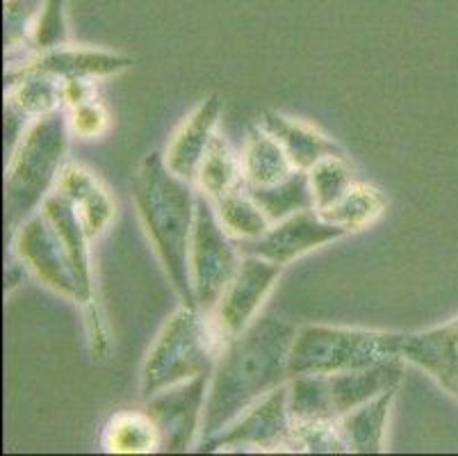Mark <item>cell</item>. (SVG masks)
<instances>
[{
  "label": "cell",
  "instance_id": "6da1fadb",
  "mask_svg": "<svg viewBox=\"0 0 458 456\" xmlns=\"http://www.w3.org/2000/svg\"><path fill=\"white\" fill-rule=\"evenodd\" d=\"M294 336L297 326L290 322L256 317L240 336L226 342L210 376L199 443L226 429L256 401L290 382Z\"/></svg>",
  "mask_w": 458,
  "mask_h": 456
},
{
  "label": "cell",
  "instance_id": "7a4b0ae2",
  "mask_svg": "<svg viewBox=\"0 0 458 456\" xmlns=\"http://www.w3.org/2000/svg\"><path fill=\"white\" fill-rule=\"evenodd\" d=\"M132 196L141 226L174 292L185 308H199L190 274V242L197 219V196L191 183L178 178L166 167L160 151H153L137 169Z\"/></svg>",
  "mask_w": 458,
  "mask_h": 456
},
{
  "label": "cell",
  "instance_id": "3957f363",
  "mask_svg": "<svg viewBox=\"0 0 458 456\" xmlns=\"http://www.w3.org/2000/svg\"><path fill=\"white\" fill-rule=\"evenodd\" d=\"M69 116L62 110L37 119L12 151L5 171L3 217L7 233L35 215L57 185L69 151Z\"/></svg>",
  "mask_w": 458,
  "mask_h": 456
},
{
  "label": "cell",
  "instance_id": "277c9868",
  "mask_svg": "<svg viewBox=\"0 0 458 456\" xmlns=\"http://www.w3.org/2000/svg\"><path fill=\"white\" fill-rule=\"evenodd\" d=\"M226 342L210 313L181 306L162 326L141 366V397L151 400L165 388L190 382L194 376H212Z\"/></svg>",
  "mask_w": 458,
  "mask_h": 456
},
{
  "label": "cell",
  "instance_id": "5b68a950",
  "mask_svg": "<svg viewBox=\"0 0 458 456\" xmlns=\"http://www.w3.org/2000/svg\"><path fill=\"white\" fill-rule=\"evenodd\" d=\"M403 333L306 324L290 349V379L299 374H335L365 370L402 358Z\"/></svg>",
  "mask_w": 458,
  "mask_h": 456
},
{
  "label": "cell",
  "instance_id": "8992f818",
  "mask_svg": "<svg viewBox=\"0 0 458 456\" xmlns=\"http://www.w3.org/2000/svg\"><path fill=\"white\" fill-rule=\"evenodd\" d=\"M244 254L216 217V208L206 194L197 196V219L190 242L191 290L199 311L212 313L216 301L233 281Z\"/></svg>",
  "mask_w": 458,
  "mask_h": 456
},
{
  "label": "cell",
  "instance_id": "52a82bcc",
  "mask_svg": "<svg viewBox=\"0 0 458 456\" xmlns=\"http://www.w3.org/2000/svg\"><path fill=\"white\" fill-rule=\"evenodd\" d=\"M293 416L287 409V383L256 401L247 413L199 443V452H278L290 450L293 441Z\"/></svg>",
  "mask_w": 458,
  "mask_h": 456
},
{
  "label": "cell",
  "instance_id": "ba28073f",
  "mask_svg": "<svg viewBox=\"0 0 458 456\" xmlns=\"http://www.w3.org/2000/svg\"><path fill=\"white\" fill-rule=\"evenodd\" d=\"M14 251L23 267H28L46 288L81 306V288L69 249L41 208L19 226L14 233Z\"/></svg>",
  "mask_w": 458,
  "mask_h": 456
},
{
  "label": "cell",
  "instance_id": "9c48e42d",
  "mask_svg": "<svg viewBox=\"0 0 458 456\" xmlns=\"http://www.w3.org/2000/svg\"><path fill=\"white\" fill-rule=\"evenodd\" d=\"M210 374L165 388L147 400V413L160 432V452H187L201 436Z\"/></svg>",
  "mask_w": 458,
  "mask_h": 456
},
{
  "label": "cell",
  "instance_id": "30bf717a",
  "mask_svg": "<svg viewBox=\"0 0 458 456\" xmlns=\"http://www.w3.org/2000/svg\"><path fill=\"white\" fill-rule=\"evenodd\" d=\"M344 236H347L344 228L327 221L315 208H310V211L294 212L272 224V228L258 240L240 242V251L244 256H260L285 267L310 251Z\"/></svg>",
  "mask_w": 458,
  "mask_h": 456
},
{
  "label": "cell",
  "instance_id": "8fae6325",
  "mask_svg": "<svg viewBox=\"0 0 458 456\" xmlns=\"http://www.w3.org/2000/svg\"><path fill=\"white\" fill-rule=\"evenodd\" d=\"M283 267L260 256H244L242 265L233 276V281L224 290L222 299L216 301L215 311L210 313L215 326L222 331L226 340L240 333L256 320L258 308L267 299L269 292L276 286Z\"/></svg>",
  "mask_w": 458,
  "mask_h": 456
},
{
  "label": "cell",
  "instance_id": "7c38bea8",
  "mask_svg": "<svg viewBox=\"0 0 458 456\" xmlns=\"http://www.w3.org/2000/svg\"><path fill=\"white\" fill-rule=\"evenodd\" d=\"M399 354L458 400V317L427 331L403 333Z\"/></svg>",
  "mask_w": 458,
  "mask_h": 456
},
{
  "label": "cell",
  "instance_id": "4fadbf2b",
  "mask_svg": "<svg viewBox=\"0 0 458 456\" xmlns=\"http://www.w3.org/2000/svg\"><path fill=\"white\" fill-rule=\"evenodd\" d=\"M222 116V99L219 94L208 96L201 100L190 116H185L178 131L174 133L172 142L166 144L165 156L166 167L187 183H197L199 167L212 137L216 135V124Z\"/></svg>",
  "mask_w": 458,
  "mask_h": 456
},
{
  "label": "cell",
  "instance_id": "5bb4252c",
  "mask_svg": "<svg viewBox=\"0 0 458 456\" xmlns=\"http://www.w3.org/2000/svg\"><path fill=\"white\" fill-rule=\"evenodd\" d=\"M135 60L122 53L98 48H69L60 46L53 50H41L35 57L26 60L16 71H41L62 78V81H94L107 78L119 71H126Z\"/></svg>",
  "mask_w": 458,
  "mask_h": 456
},
{
  "label": "cell",
  "instance_id": "9a60e30c",
  "mask_svg": "<svg viewBox=\"0 0 458 456\" xmlns=\"http://www.w3.org/2000/svg\"><path fill=\"white\" fill-rule=\"evenodd\" d=\"M55 192L66 196L71 206L76 208L91 242L101 237L114 219V201L107 194L106 185L96 178L94 171L87 167L66 165L57 178Z\"/></svg>",
  "mask_w": 458,
  "mask_h": 456
},
{
  "label": "cell",
  "instance_id": "2e32d148",
  "mask_svg": "<svg viewBox=\"0 0 458 456\" xmlns=\"http://www.w3.org/2000/svg\"><path fill=\"white\" fill-rule=\"evenodd\" d=\"M260 125L285 149L287 158L299 171H308L328 156H344V149L335 140L299 119L265 110L260 115Z\"/></svg>",
  "mask_w": 458,
  "mask_h": 456
},
{
  "label": "cell",
  "instance_id": "e0dca14e",
  "mask_svg": "<svg viewBox=\"0 0 458 456\" xmlns=\"http://www.w3.org/2000/svg\"><path fill=\"white\" fill-rule=\"evenodd\" d=\"M327 376L328 386H331L333 407H335L337 417H343L388 388H397L403 376V358H394V361L365 367V370L335 372V374Z\"/></svg>",
  "mask_w": 458,
  "mask_h": 456
},
{
  "label": "cell",
  "instance_id": "ac0fdd59",
  "mask_svg": "<svg viewBox=\"0 0 458 456\" xmlns=\"http://www.w3.org/2000/svg\"><path fill=\"white\" fill-rule=\"evenodd\" d=\"M294 171L297 169H294L293 160L287 158L285 149L260 124L249 125L242 151L244 185H276V183L290 178Z\"/></svg>",
  "mask_w": 458,
  "mask_h": 456
},
{
  "label": "cell",
  "instance_id": "d6986e66",
  "mask_svg": "<svg viewBox=\"0 0 458 456\" xmlns=\"http://www.w3.org/2000/svg\"><path fill=\"white\" fill-rule=\"evenodd\" d=\"M7 106L21 115L41 119L64 108V81L41 71H10L7 73Z\"/></svg>",
  "mask_w": 458,
  "mask_h": 456
},
{
  "label": "cell",
  "instance_id": "ffe728a7",
  "mask_svg": "<svg viewBox=\"0 0 458 456\" xmlns=\"http://www.w3.org/2000/svg\"><path fill=\"white\" fill-rule=\"evenodd\" d=\"M397 391L399 386L388 388L378 397L369 400L368 404L340 417V429L347 438L349 452H356V454H381V452H386V443H383L386 422H388Z\"/></svg>",
  "mask_w": 458,
  "mask_h": 456
},
{
  "label": "cell",
  "instance_id": "44dd1931",
  "mask_svg": "<svg viewBox=\"0 0 458 456\" xmlns=\"http://www.w3.org/2000/svg\"><path fill=\"white\" fill-rule=\"evenodd\" d=\"M103 450L110 454H151L160 452V432L144 411H122L103 429Z\"/></svg>",
  "mask_w": 458,
  "mask_h": 456
},
{
  "label": "cell",
  "instance_id": "7402d4cb",
  "mask_svg": "<svg viewBox=\"0 0 458 456\" xmlns=\"http://www.w3.org/2000/svg\"><path fill=\"white\" fill-rule=\"evenodd\" d=\"M386 208H388V199L378 187L368 185V183H353L340 196V201H335L328 211H322L319 215L347 233H356L381 219Z\"/></svg>",
  "mask_w": 458,
  "mask_h": 456
},
{
  "label": "cell",
  "instance_id": "603a6c76",
  "mask_svg": "<svg viewBox=\"0 0 458 456\" xmlns=\"http://www.w3.org/2000/svg\"><path fill=\"white\" fill-rule=\"evenodd\" d=\"M197 185L210 201L222 199L228 192L244 185L242 158L235 156L233 146L224 135L216 133L203 156L197 174Z\"/></svg>",
  "mask_w": 458,
  "mask_h": 456
},
{
  "label": "cell",
  "instance_id": "cb8c5ba5",
  "mask_svg": "<svg viewBox=\"0 0 458 456\" xmlns=\"http://www.w3.org/2000/svg\"><path fill=\"white\" fill-rule=\"evenodd\" d=\"M287 409L293 425L337 422L327 374H299L287 382Z\"/></svg>",
  "mask_w": 458,
  "mask_h": 456
},
{
  "label": "cell",
  "instance_id": "d4e9b609",
  "mask_svg": "<svg viewBox=\"0 0 458 456\" xmlns=\"http://www.w3.org/2000/svg\"><path fill=\"white\" fill-rule=\"evenodd\" d=\"M216 208V217L226 228L228 236L237 242L258 240L272 228L269 217L262 212L253 196L249 194L247 187H237V190L228 192L222 199L212 201Z\"/></svg>",
  "mask_w": 458,
  "mask_h": 456
},
{
  "label": "cell",
  "instance_id": "484cf974",
  "mask_svg": "<svg viewBox=\"0 0 458 456\" xmlns=\"http://www.w3.org/2000/svg\"><path fill=\"white\" fill-rule=\"evenodd\" d=\"M244 187H247V192L253 196V201H256L258 206L262 208V212L269 217L272 224L294 215V212L315 208V201H312L310 183H308L306 171L297 169L290 178L276 183V185H265V187L244 185Z\"/></svg>",
  "mask_w": 458,
  "mask_h": 456
},
{
  "label": "cell",
  "instance_id": "4316f807",
  "mask_svg": "<svg viewBox=\"0 0 458 456\" xmlns=\"http://www.w3.org/2000/svg\"><path fill=\"white\" fill-rule=\"evenodd\" d=\"M308 174L310 183L312 201H315V211L322 212L340 201V196L353 185V169L344 156H328L312 165Z\"/></svg>",
  "mask_w": 458,
  "mask_h": 456
},
{
  "label": "cell",
  "instance_id": "83f0119b",
  "mask_svg": "<svg viewBox=\"0 0 458 456\" xmlns=\"http://www.w3.org/2000/svg\"><path fill=\"white\" fill-rule=\"evenodd\" d=\"M287 452H306V454H343L349 452V443L337 422H310L294 425L293 441Z\"/></svg>",
  "mask_w": 458,
  "mask_h": 456
},
{
  "label": "cell",
  "instance_id": "f1b7e54d",
  "mask_svg": "<svg viewBox=\"0 0 458 456\" xmlns=\"http://www.w3.org/2000/svg\"><path fill=\"white\" fill-rule=\"evenodd\" d=\"M66 0H44L39 19L32 32V48L37 53L41 50H53L66 46L69 30H66Z\"/></svg>",
  "mask_w": 458,
  "mask_h": 456
},
{
  "label": "cell",
  "instance_id": "f546056e",
  "mask_svg": "<svg viewBox=\"0 0 458 456\" xmlns=\"http://www.w3.org/2000/svg\"><path fill=\"white\" fill-rule=\"evenodd\" d=\"M41 0H5V44L7 48H16L23 41L32 44V32L39 19Z\"/></svg>",
  "mask_w": 458,
  "mask_h": 456
},
{
  "label": "cell",
  "instance_id": "4dcf8cb0",
  "mask_svg": "<svg viewBox=\"0 0 458 456\" xmlns=\"http://www.w3.org/2000/svg\"><path fill=\"white\" fill-rule=\"evenodd\" d=\"M69 128L73 135L82 137V140H94V137H101L110 128V115H107L103 103L89 100L85 106L71 108Z\"/></svg>",
  "mask_w": 458,
  "mask_h": 456
},
{
  "label": "cell",
  "instance_id": "1f68e13d",
  "mask_svg": "<svg viewBox=\"0 0 458 456\" xmlns=\"http://www.w3.org/2000/svg\"><path fill=\"white\" fill-rule=\"evenodd\" d=\"M89 100H96V87L91 85V81H64V106L78 108L85 106Z\"/></svg>",
  "mask_w": 458,
  "mask_h": 456
}]
</instances>
